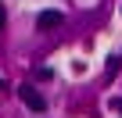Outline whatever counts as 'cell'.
I'll list each match as a JSON object with an SVG mask.
<instances>
[{
  "label": "cell",
  "instance_id": "obj_5",
  "mask_svg": "<svg viewBox=\"0 0 122 118\" xmlns=\"http://www.w3.org/2000/svg\"><path fill=\"white\" fill-rule=\"evenodd\" d=\"M0 90H4V79H0Z\"/></svg>",
  "mask_w": 122,
  "mask_h": 118
},
{
  "label": "cell",
  "instance_id": "obj_1",
  "mask_svg": "<svg viewBox=\"0 0 122 118\" xmlns=\"http://www.w3.org/2000/svg\"><path fill=\"white\" fill-rule=\"evenodd\" d=\"M18 97H22V104H25L29 111H47V100H43L32 86H22V90H18Z\"/></svg>",
  "mask_w": 122,
  "mask_h": 118
},
{
  "label": "cell",
  "instance_id": "obj_3",
  "mask_svg": "<svg viewBox=\"0 0 122 118\" xmlns=\"http://www.w3.org/2000/svg\"><path fill=\"white\" fill-rule=\"evenodd\" d=\"M115 111H122V100H115Z\"/></svg>",
  "mask_w": 122,
  "mask_h": 118
},
{
  "label": "cell",
  "instance_id": "obj_4",
  "mask_svg": "<svg viewBox=\"0 0 122 118\" xmlns=\"http://www.w3.org/2000/svg\"><path fill=\"white\" fill-rule=\"evenodd\" d=\"M0 25H4V7H0Z\"/></svg>",
  "mask_w": 122,
  "mask_h": 118
},
{
  "label": "cell",
  "instance_id": "obj_2",
  "mask_svg": "<svg viewBox=\"0 0 122 118\" xmlns=\"http://www.w3.org/2000/svg\"><path fill=\"white\" fill-rule=\"evenodd\" d=\"M36 25H40L43 32H47V29H57V25H61V11H43V14L36 18Z\"/></svg>",
  "mask_w": 122,
  "mask_h": 118
}]
</instances>
